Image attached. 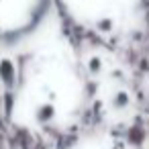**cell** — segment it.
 Returning a JSON list of instances; mask_svg holds the SVG:
<instances>
[{"mask_svg": "<svg viewBox=\"0 0 149 149\" xmlns=\"http://www.w3.org/2000/svg\"><path fill=\"white\" fill-rule=\"evenodd\" d=\"M98 149H102V147H98Z\"/></svg>", "mask_w": 149, "mask_h": 149, "instance_id": "6da1fadb", "label": "cell"}]
</instances>
